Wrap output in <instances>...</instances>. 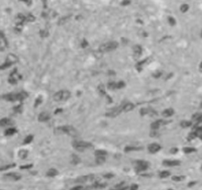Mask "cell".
<instances>
[{"label": "cell", "instance_id": "7a4b0ae2", "mask_svg": "<svg viewBox=\"0 0 202 190\" xmlns=\"http://www.w3.org/2000/svg\"><path fill=\"white\" fill-rule=\"evenodd\" d=\"M11 124V121L7 118H3L0 120V127H6V126H9Z\"/></svg>", "mask_w": 202, "mask_h": 190}, {"label": "cell", "instance_id": "9a60e30c", "mask_svg": "<svg viewBox=\"0 0 202 190\" xmlns=\"http://www.w3.org/2000/svg\"><path fill=\"white\" fill-rule=\"evenodd\" d=\"M111 190H118V189H117V188H116V189H111Z\"/></svg>", "mask_w": 202, "mask_h": 190}, {"label": "cell", "instance_id": "ba28073f", "mask_svg": "<svg viewBox=\"0 0 202 190\" xmlns=\"http://www.w3.org/2000/svg\"><path fill=\"white\" fill-rule=\"evenodd\" d=\"M169 175H170V172L165 170V171H162V172L160 173V177H161V178H167V177H168Z\"/></svg>", "mask_w": 202, "mask_h": 190}, {"label": "cell", "instance_id": "52a82bcc", "mask_svg": "<svg viewBox=\"0 0 202 190\" xmlns=\"http://www.w3.org/2000/svg\"><path fill=\"white\" fill-rule=\"evenodd\" d=\"M47 174H48V176H50V177H54V176H56V174H57V171H56V169L52 168V169H50V170L47 172Z\"/></svg>", "mask_w": 202, "mask_h": 190}, {"label": "cell", "instance_id": "30bf717a", "mask_svg": "<svg viewBox=\"0 0 202 190\" xmlns=\"http://www.w3.org/2000/svg\"><path fill=\"white\" fill-rule=\"evenodd\" d=\"M32 139H33V138H32V136H31V137H30V136L27 137V138L25 139V141H24V144H29V143L32 141Z\"/></svg>", "mask_w": 202, "mask_h": 190}, {"label": "cell", "instance_id": "9c48e42d", "mask_svg": "<svg viewBox=\"0 0 202 190\" xmlns=\"http://www.w3.org/2000/svg\"><path fill=\"white\" fill-rule=\"evenodd\" d=\"M27 155H28V152H27L26 151H21L20 152H19V157H21V158H26Z\"/></svg>", "mask_w": 202, "mask_h": 190}, {"label": "cell", "instance_id": "4fadbf2b", "mask_svg": "<svg viewBox=\"0 0 202 190\" xmlns=\"http://www.w3.org/2000/svg\"><path fill=\"white\" fill-rule=\"evenodd\" d=\"M172 179H174V180H175V181H179V180H182V179H183V177H180V176H174Z\"/></svg>", "mask_w": 202, "mask_h": 190}, {"label": "cell", "instance_id": "6da1fadb", "mask_svg": "<svg viewBox=\"0 0 202 190\" xmlns=\"http://www.w3.org/2000/svg\"><path fill=\"white\" fill-rule=\"evenodd\" d=\"M4 178L10 179L13 181H17V180L21 179V175H19L18 173H14V172H10V173H6L4 175Z\"/></svg>", "mask_w": 202, "mask_h": 190}, {"label": "cell", "instance_id": "277c9868", "mask_svg": "<svg viewBox=\"0 0 202 190\" xmlns=\"http://www.w3.org/2000/svg\"><path fill=\"white\" fill-rule=\"evenodd\" d=\"M15 166V163H11V164H5V165H1L0 166V171H5V170H8L10 168L14 167Z\"/></svg>", "mask_w": 202, "mask_h": 190}, {"label": "cell", "instance_id": "7c38bea8", "mask_svg": "<svg viewBox=\"0 0 202 190\" xmlns=\"http://www.w3.org/2000/svg\"><path fill=\"white\" fill-rule=\"evenodd\" d=\"M32 166L31 164H27V165H22L21 166V169H28V168H30Z\"/></svg>", "mask_w": 202, "mask_h": 190}, {"label": "cell", "instance_id": "2e32d148", "mask_svg": "<svg viewBox=\"0 0 202 190\" xmlns=\"http://www.w3.org/2000/svg\"><path fill=\"white\" fill-rule=\"evenodd\" d=\"M168 190H174V189H168Z\"/></svg>", "mask_w": 202, "mask_h": 190}, {"label": "cell", "instance_id": "e0dca14e", "mask_svg": "<svg viewBox=\"0 0 202 190\" xmlns=\"http://www.w3.org/2000/svg\"><path fill=\"white\" fill-rule=\"evenodd\" d=\"M0 190H3V189H0Z\"/></svg>", "mask_w": 202, "mask_h": 190}, {"label": "cell", "instance_id": "8fae6325", "mask_svg": "<svg viewBox=\"0 0 202 190\" xmlns=\"http://www.w3.org/2000/svg\"><path fill=\"white\" fill-rule=\"evenodd\" d=\"M138 188H139V186L137 184H133V185H131V187H130V190H138Z\"/></svg>", "mask_w": 202, "mask_h": 190}, {"label": "cell", "instance_id": "5bb4252c", "mask_svg": "<svg viewBox=\"0 0 202 190\" xmlns=\"http://www.w3.org/2000/svg\"><path fill=\"white\" fill-rule=\"evenodd\" d=\"M82 189V186H80V185H78V186H75V187H73V188H71L70 190H81Z\"/></svg>", "mask_w": 202, "mask_h": 190}, {"label": "cell", "instance_id": "8992f818", "mask_svg": "<svg viewBox=\"0 0 202 190\" xmlns=\"http://www.w3.org/2000/svg\"><path fill=\"white\" fill-rule=\"evenodd\" d=\"M16 132H17L16 129H14V128H12V127H10V128H8L5 131V135H6V136H12L13 134H15Z\"/></svg>", "mask_w": 202, "mask_h": 190}, {"label": "cell", "instance_id": "3957f363", "mask_svg": "<svg viewBox=\"0 0 202 190\" xmlns=\"http://www.w3.org/2000/svg\"><path fill=\"white\" fill-rule=\"evenodd\" d=\"M163 164L167 166H176L179 164V162L176 160H167V162H163Z\"/></svg>", "mask_w": 202, "mask_h": 190}, {"label": "cell", "instance_id": "5b68a950", "mask_svg": "<svg viewBox=\"0 0 202 190\" xmlns=\"http://www.w3.org/2000/svg\"><path fill=\"white\" fill-rule=\"evenodd\" d=\"M161 149V147L158 145H152L149 147V151H151V152H157V151H158V150Z\"/></svg>", "mask_w": 202, "mask_h": 190}]
</instances>
